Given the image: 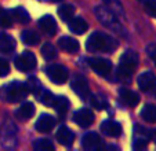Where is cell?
Wrapping results in <instances>:
<instances>
[{
  "label": "cell",
  "mask_w": 156,
  "mask_h": 151,
  "mask_svg": "<svg viewBox=\"0 0 156 151\" xmlns=\"http://www.w3.org/2000/svg\"><path fill=\"white\" fill-rule=\"evenodd\" d=\"M118 43L111 36L102 32H94L86 41V48L90 52H111L116 49Z\"/></svg>",
  "instance_id": "obj_1"
},
{
  "label": "cell",
  "mask_w": 156,
  "mask_h": 151,
  "mask_svg": "<svg viewBox=\"0 0 156 151\" xmlns=\"http://www.w3.org/2000/svg\"><path fill=\"white\" fill-rule=\"evenodd\" d=\"M95 17L109 30L118 33V35H124V28L122 22L118 19V15L108 7H95Z\"/></svg>",
  "instance_id": "obj_2"
},
{
  "label": "cell",
  "mask_w": 156,
  "mask_h": 151,
  "mask_svg": "<svg viewBox=\"0 0 156 151\" xmlns=\"http://www.w3.org/2000/svg\"><path fill=\"white\" fill-rule=\"evenodd\" d=\"M138 66V55L137 52L127 49L126 52H123V55L120 56V65H119L118 70V77L123 81H129L130 76Z\"/></svg>",
  "instance_id": "obj_3"
},
{
  "label": "cell",
  "mask_w": 156,
  "mask_h": 151,
  "mask_svg": "<svg viewBox=\"0 0 156 151\" xmlns=\"http://www.w3.org/2000/svg\"><path fill=\"white\" fill-rule=\"evenodd\" d=\"M28 92H29V91H28L27 84H22V82H20V81L10 82V84H7L6 87L2 89L3 98L10 103H15V102L22 100V99L28 95Z\"/></svg>",
  "instance_id": "obj_4"
},
{
  "label": "cell",
  "mask_w": 156,
  "mask_h": 151,
  "mask_svg": "<svg viewBox=\"0 0 156 151\" xmlns=\"http://www.w3.org/2000/svg\"><path fill=\"white\" fill-rule=\"evenodd\" d=\"M47 77L55 84H64L68 80V69L61 65H50L44 69Z\"/></svg>",
  "instance_id": "obj_5"
},
{
  "label": "cell",
  "mask_w": 156,
  "mask_h": 151,
  "mask_svg": "<svg viewBox=\"0 0 156 151\" xmlns=\"http://www.w3.org/2000/svg\"><path fill=\"white\" fill-rule=\"evenodd\" d=\"M15 66L21 72H30L36 67V56L30 51H24L15 59Z\"/></svg>",
  "instance_id": "obj_6"
},
{
  "label": "cell",
  "mask_w": 156,
  "mask_h": 151,
  "mask_svg": "<svg viewBox=\"0 0 156 151\" xmlns=\"http://www.w3.org/2000/svg\"><path fill=\"white\" fill-rule=\"evenodd\" d=\"M71 88L80 99L86 100L87 96H90V89H88V82L87 80L80 74H76L71 81Z\"/></svg>",
  "instance_id": "obj_7"
},
{
  "label": "cell",
  "mask_w": 156,
  "mask_h": 151,
  "mask_svg": "<svg viewBox=\"0 0 156 151\" xmlns=\"http://www.w3.org/2000/svg\"><path fill=\"white\" fill-rule=\"evenodd\" d=\"M90 66L101 77H108V74H111L112 72V63L105 58H91Z\"/></svg>",
  "instance_id": "obj_8"
},
{
  "label": "cell",
  "mask_w": 156,
  "mask_h": 151,
  "mask_svg": "<svg viewBox=\"0 0 156 151\" xmlns=\"http://www.w3.org/2000/svg\"><path fill=\"white\" fill-rule=\"evenodd\" d=\"M73 121L82 128H88L94 122V114L90 109H79L73 113Z\"/></svg>",
  "instance_id": "obj_9"
},
{
  "label": "cell",
  "mask_w": 156,
  "mask_h": 151,
  "mask_svg": "<svg viewBox=\"0 0 156 151\" xmlns=\"http://www.w3.org/2000/svg\"><path fill=\"white\" fill-rule=\"evenodd\" d=\"M137 84H138L140 89L144 92H149V91L156 88V76L152 72H144L138 76L137 79Z\"/></svg>",
  "instance_id": "obj_10"
},
{
  "label": "cell",
  "mask_w": 156,
  "mask_h": 151,
  "mask_svg": "<svg viewBox=\"0 0 156 151\" xmlns=\"http://www.w3.org/2000/svg\"><path fill=\"white\" fill-rule=\"evenodd\" d=\"M82 146L84 150H100L102 147V140L95 132H88L83 136Z\"/></svg>",
  "instance_id": "obj_11"
},
{
  "label": "cell",
  "mask_w": 156,
  "mask_h": 151,
  "mask_svg": "<svg viewBox=\"0 0 156 151\" xmlns=\"http://www.w3.org/2000/svg\"><path fill=\"white\" fill-rule=\"evenodd\" d=\"M54 125H55V118L53 116L41 114L35 124V129L37 132H41V133H47V132H50L54 128Z\"/></svg>",
  "instance_id": "obj_12"
},
{
  "label": "cell",
  "mask_w": 156,
  "mask_h": 151,
  "mask_svg": "<svg viewBox=\"0 0 156 151\" xmlns=\"http://www.w3.org/2000/svg\"><path fill=\"white\" fill-rule=\"evenodd\" d=\"M101 132L109 137H119L122 133V126L119 122L113 121V119H106L101 124Z\"/></svg>",
  "instance_id": "obj_13"
},
{
  "label": "cell",
  "mask_w": 156,
  "mask_h": 151,
  "mask_svg": "<svg viewBox=\"0 0 156 151\" xmlns=\"http://www.w3.org/2000/svg\"><path fill=\"white\" fill-rule=\"evenodd\" d=\"M137 129H134L136 135H134V142H133V147L136 150H142V148L147 147L148 144V139L151 137V133H148L144 128H140L136 126Z\"/></svg>",
  "instance_id": "obj_14"
},
{
  "label": "cell",
  "mask_w": 156,
  "mask_h": 151,
  "mask_svg": "<svg viewBox=\"0 0 156 151\" xmlns=\"http://www.w3.org/2000/svg\"><path fill=\"white\" fill-rule=\"evenodd\" d=\"M119 96H120L122 102L130 107H134L140 103V96L134 91L127 89V88H119Z\"/></svg>",
  "instance_id": "obj_15"
},
{
  "label": "cell",
  "mask_w": 156,
  "mask_h": 151,
  "mask_svg": "<svg viewBox=\"0 0 156 151\" xmlns=\"http://www.w3.org/2000/svg\"><path fill=\"white\" fill-rule=\"evenodd\" d=\"M39 28L47 36H54L57 33V23L51 15H44L39 19Z\"/></svg>",
  "instance_id": "obj_16"
},
{
  "label": "cell",
  "mask_w": 156,
  "mask_h": 151,
  "mask_svg": "<svg viewBox=\"0 0 156 151\" xmlns=\"http://www.w3.org/2000/svg\"><path fill=\"white\" fill-rule=\"evenodd\" d=\"M55 139L59 144L68 147V146H72V143H73L75 135L69 128L61 126V128H58V131H57V133H55Z\"/></svg>",
  "instance_id": "obj_17"
},
{
  "label": "cell",
  "mask_w": 156,
  "mask_h": 151,
  "mask_svg": "<svg viewBox=\"0 0 156 151\" xmlns=\"http://www.w3.org/2000/svg\"><path fill=\"white\" fill-rule=\"evenodd\" d=\"M58 47L65 51V52H69V54H75L79 51L80 45H79V41L75 40L73 37H68V36H64L58 40Z\"/></svg>",
  "instance_id": "obj_18"
},
{
  "label": "cell",
  "mask_w": 156,
  "mask_h": 151,
  "mask_svg": "<svg viewBox=\"0 0 156 151\" xmlns=\"http://www.w3.org/2000/svg\"><path fill=\"white\" fill-rule=\"evenodd\" d=\"M15 49V40L6 33H0V52L11 54Z\"/></svg>",
  "instance_id": "obj_19"
},
{
  "label": "cell",
  "mask_w": 156,
  "mask_h": 151,
  "mask_svg": "<svg viewBox=\"0 0 156 151\" xmlns=\"http://www.w3.org/2000/svg\"><path fill=\"white\" fill-rule=\"evenodd\" d=\"M69 26H71V30L76 35H83L86 33V30L88 29V25L82 17H76V18H72L69 21Z\"/></svg>",
  "instance_id": "obj_20"
},
{
  "label": "cell",
  "mask_w": 156,
  "mask_h": 151,
  "mask_svg": "<svg viewBox=\"0 0 156 151\" xmlns=\"http://www.w3.org/2000/svg\"><path fill=\"white\" fill-rule=\"evenodd\" d=\"M51 107L55 109V111L61 116H64L69 109V102L68 99L64 98V96H54L53 98V102H51Z\"/></svg>",
  "instance_id": "obj_21"
},
{
  "label": "cell",
  "mask_w": 156,
  "mask_h": 151,
  "mask_svg": "<svg viewBox=\"0 0 156 151\" xmlns=\"http://www.w3.org/2000/svg\"><path fill=\"white\" fill-rule=\"evenodd\" d=\"M33 113H35L33 105L30 102H27L15 111V116H17V118H20L21 121H28V119L33 116Z\"/></svg>",
  "instance_id": "obj_22"
},
{
  "label": "cell",
  "mask_w": 156,
  "mask_h": 151,
  "mask_svg": "<svg viewBox=\"0 0 156 151\" xmlns=\"http://www.w3.org/2000/svg\"><path fill=\"white\" fill-rule=\"evenodd\" d=\"M10 14H11L12 19H15L20 23H28L30 19L28 11L25 8H22V7H15V8H12L11 11H10Z\"/></svg>",
  "instance_id": "obj_23"
},
{
  "label": "cell",
  "mask_w": 156,
  "mask_h": 151,
  "mask_svg": "<svg viewBox=\"0 0 156 151\" xmlns=\"http://www.w3.org/2000/svg\"><path fill=\"white\" fill-rule=\"evenodd\" d=\"M141 118H144L147 122L155 124L156 122V106L153 105H145L141 110Z\"/></svg>",
  "instance_id": "obj_24"
},
{
  "label": "cell",
  "mask_w": 156,
  "mask_h": 151,
  "mask_svg": "<svg viewBox=\"0 0 156 151\" xmlns=\"http://www.w3.org/2000/svg\"><path fill=\"white\" fill-rule=\"evenodd\" d=\"M21 39H22V41H24L27 45H36V44L40 41V37H39V35L36 32H33V30H24V32L21 33Z\"/></svg>",
  "instance_id": "obj_25"
},
{
  "label": "cell",
  "mask_w": 156,
  "mask_h": 151,
  "mask_svg": "<svg viewBox=\"0 0 156 151\" xmlns=\"http://www.w3.org/2000/svg\"><path fill=\"white\" fill-rule=\"evenodd\" d=\"M73 14H75V8L71 4H62L58 8V15L64 22H69L73 18Z\"/></svg>",
  "instance_id": "obj_26"
},
{
  "label": "cell",
  "mask_w": 156,
  "mask_h": 151,
  "mask_svg": "<svg viewBox=\"0 0 156 151\" xmlns=\"http://www.w3.org/2000/svg\"><path fill=\"white\" fill-rule=\"evenodd\" d=\"M33 147L37 151H53L54 150V144L48 139H37L33 143Z\"/></svg>",
  "instance_id": "obj_27"
},
{
  "label": "cell",
  "mask_w": 156,
  "mask_h": 151,
  "mask_svg": "<svg viewBox=\"0 0 156 151\" xmlns=\"http://www.w3.org/2000/svg\"><path fill=\"white\" fill-rule=\"evenodd\" d=\"M41 55H43V58L46 59V61H53L57 55V51L53 44H50V43L44 44V45L41 47Z\"/></svg>",
  "instance_id": "obj_28"
},
{
  "label": "cell",
  "mask_w": 156,
  "mask_h": 151,
  "mask_svg": "<svg viewBox=\"0 0 156 151\" xmlns=\"http://www.w3.org/2000/svg\"><path fill=\"white\" fill-rule=\"evenodd\" d=\"M12 25V17L9 11L0 8V26L2 28H10Z\"/></svg>",
  "instance_id": "obj_29"
},
{
  "label": "cell",
  "mask_w": 156,
  "mask_h": 151,
  "mask_svg": "<svg viewBox=\"0 0 156 151\" xmlns=\"http://www.w3.org/2000/svg\"><path fill=\"white\" fill-rule=\"evenodd\" d=\"M105 4L108 6V8L111 11H113L116 15H122L123 14V7H122L120 2L119 0H104Z\"/></svg>",
  "instance_id": "obj_30"
},
{
  "label": "cell",
  "mask_w": 156,
  "mask_h": 151,
  "mask_svg": "<svg viewBox=\"0 0 156 151\" xmlns=\"http://www.w3.org/2000/svg\"><path fill=\"white\" fill-rule=\"evenodd\" d=\"M144 10L151 15V17L156 18V0H141Z\"/></svg>",
  "instance_id": "obj_31"
},
{
  "label": "cell",
  "mask_w": 156,
  "mask_h": 151,
  "mask_svg": "<svg viewBox=\"0 0 156 151\" xmlns=\"http://www.w3.org/2000/svg\"><path fill=\"white\" fill-rule=\"evenodd\" d=\"M91 103L95 109H98V110H102V109H105L106 106H108L106 105L105 98H104V96H100V95L91 96Z\"/></svg>",
  "instance_id": "obj_32"
},
{
  "label": "cell",
  "mask_w": 156,
  "mask_h": 151,
  "mask_svg": "<svg viewBox=\"0 0 156 151\" xmlns=\"http://www.w3.org/2000/svg\"><path fill=\"white\" fill-rule=\"evenodd\" d=\"M10 72V65L9 62L6 61V59L0 58V77H4V76H7Z\"/></svg>",
  "instance_id": "obj_33"
},
{
  "label": "cell",
  "mask_w": 156,
  "mask_h": 151,
  "mask_svg": "<svg viewBox=\"0 0 156 151\" xmlns=\"http://www.w3.org/2000/svg\"><path fill=\"white\" fill-rule=\"evenodd\" d=\"M147 54H148V56L152 59V62L156 66V43H152L147 47Z\"/></svg>",
  "instance_id": "obj_34"
},
{
  "label": "cell",
  "mask_w": 156,
  "mask_h": 151,
  "mask_svg": "<svg viewBox=\"0 0 156 151\" xmlns=\"http://www.w3.org/2000/svg\"><path fill=\"white\" fill-rule=\"evenodd\" d=\"M151 137H152V139H153V142L156 143V129L152 132V133H151Z\"/></svg>",
  "instance_id": "obj_35"
},
{
  "label": "cell",
  "mask_w": 156,
  "mask_h": 151,
  "mask_svg": "<svg viewBox=\"0 0 156 151\" xmlns=\"http://www.w3.org/2000/svg\"><path fill=\"white\" fill-rule=\"evenodd\" d=\"M50 2H53V3H57V2H62V0H50Z\"/></svg>",
  "instance_id": "obj_36"
}]
</instances>
